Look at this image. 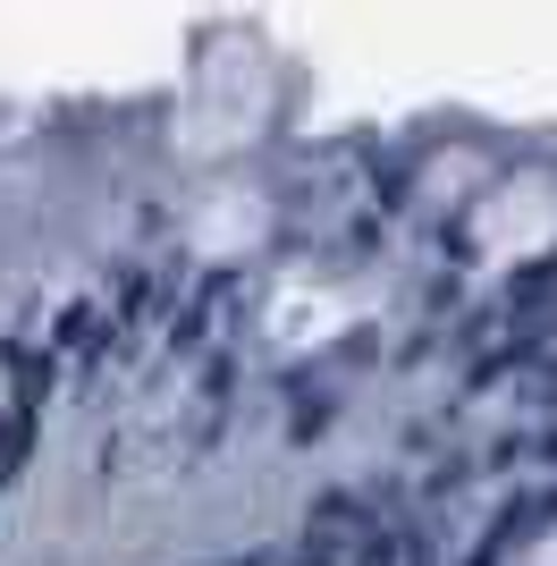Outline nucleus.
I'll return each instance as SVG.
<instances>
[{"mask_svg":"<svg viewBox=\"0 0 557 566\" xmlns=\"http://www.w3.org/2000/svg\"><path fill=\"white\" fill-rule=\"evenodd\" d=\"M515 566H557V507L524 533V549H515Z\"/></svg>","mask_w":557,"mask_h":566,"instance_id":"nucleus-1","label":"nucleus"}]
</instances>
